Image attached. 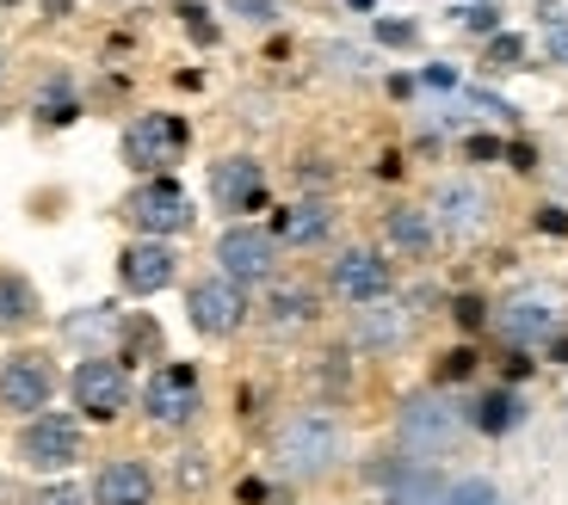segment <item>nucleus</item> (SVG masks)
Segmentation results:
<instances>
[{
    "instance_id": "f03ea898",
    "label": "nucleus",
    "mask_w": 568,
    "mask_h": 505,
    "mask_svg": "<svg viewBox=\"0 0 568 505\" xmlns=\"http://www.w3.org/2000/svg\"><path fill=\"white\" fill-rule=\"evenodd\" d=\"M469 425V408H457L445 389H420L396 408V444L408 450V463H433L445 450H457Z\"/></svg>"
},
{
    "instance_id": "423d86ee",
    "label": "nucleus",
    "mask_w": 568,
    "mask_h": 505,
    "mask_svg": "<svg viewBox=\"0 0 568 505\" xmlns=\"http://www.w3.org/2000/svg\"><path fill=\"white\" fill-rule=\"evenodd\" d=\"M81 450H87V432L69 413H31L13 437L19 468H31V475H62V468L81 463Z\"/></svg>"
},
{
    "instance_id": "412c9836",
    "label": "nucleus",
    "mask_w": 568,
    "mask_h": 505,
    "mask_svg": "<svg viewBox=\"0 0 568 505\" xmlns=\"http://www.w3.org/2000/svg\"><path fill=\"white\" fill-rule=\"evenodd\" d=\"M384 240L408 259H426V252L439 247V228H433V210H414V204H396L384 216Z\"/></svg>"
},
{
    "instance_id": "4468645a",
    "label": "nucleus",
    "mask_w": 568,
    "mask_h": 505,
    "mask_svg": "<svg viewBox=\"0 0 568 505\" xmlns=\"http://www.w3.org/2000/svg\"><path fill=\"white\" fill-rule=\"evenodd\" d=\"M327 290L341 296L346 309L384 302V296H396V266H389L384 247H346L341 259L327 266Z\"/></svg>"
},
{
    "instance_id": "cd10ccee",
    "label": "nucleus",
    "mask_w": 568,
    "mask_h": 505,
    "mask_svg": "<svg viewBox=\"0 0 568 505\" xmlns=\"http://www.w3.org/2000/svg\"><path fill=\"white\" fill-rule=\"evenodd\" d=\"M526 62V38L519 31H495V38L483 43V69L488 74H507V69H519Z\"/></svg>"
},
{
    "instance_id": "6ab92c4d",
    "label": "nucleus",
    "mask_w": 568,
    "mask_h": 505,
    "mask_svg": "<svg viewBox=\"0 0 568 505\" xmlns=\"http://www.w3.org/2000/svg\"><path fill=\"white\" fill-rule=\"evenodd\" d=\"M315 290L310 284H291V278H272L266 284V302H260V321H266V333H278V339H291V333H303V327H315Z\"/></svg>"
},
{
    "instance_id": "c9c22d12",
    "label": "nucleus",
    "mask_w": 568,
    "mask_h": 505,
    "mask_svg": "<svg viewBox=\"0 0 568 505\" xmlns=\"http://www.w3.org/2000/svg\"><path fill=\"white\" fill-rule=\"evenodd\" d=\"M445 505H507V499H500V493L488 487V481H464V487L445 493Z\"/></svg>"
},
{
    "instance_id": "7c9ffc66",
    "label": "nucleus",
    "mask_w": 568,
    "mask_h": 505,
    "mask_svg": "<svg viewBox=\"0 0 568 505\" xmlns=\"http://www.w3.org/2000/svg\"><path fill=\"white\" fill-rule=\"evenodd\" d=\"M433 377H439V389H445V382H469V377H476V346H452Z\"/></svg>"
},
{
    "instance_id": "a878e982",
    "label": "nucleus",
    "mask_w": 568,
    "mask_h": 505,
    "mask_svg": "<svg viewBox=\"0 0 568 505\" xmlns=\"http://www.w3.org/2000/svg\"><path fill=\"white\" fill-rule=\"evenodd\" d=\"M38 124H50V130H62V124H74L81 117V99H74V86H69V74H50V81L38 86Z\"/></svg>"
},
{
    "instance_id": "603ef678",
    "label": "nucleus",
    "mask_w": 568,
    "mask_h": 505,
    "mask_svg": "<svg viewBox=\"0 0 568 505\" xmlns=\"http://www.w3.org/2000/svg\"><path fill=\"white\" fill-rule=\"evenodd\" d=\"M0 7H19V0H0Z\"/></svg>"
},
{
    "instance_id": "f3484780",
    "label": "nucleus",
    "mask_w": 568,
    "mask_h": 505,
    "mask_svg": "<svg viewBox=\"0 0 568 505\" xmlns=\"http://www.w3.org/2000/svg\"><path fill=\"white\" fill-rule=\"evenodd\" d=\"M124 321H130V315L118 309V302H87V309H69V315H62L57 333H62V346H74L81 358H100V351H118Z\"/></svg>"
},
{
    "instance_id": "2eb2a0df",
    "label": "nucleus",
    "mask_w": 568,
    "mask_h": 505,
    "mask_svg": "<svg viewBox=\"0 0 568 505\" xmlns=\"http://www.w3.org/2000/svg\"><path fill=\"white\" fill-rule=\"evenodd\" d=\"M173 278H180V252H173V240L136 235L124 252H118V290L124 296H161Z\"/></svg>"
},
{
    "instance_id": "aec40b11",
    "label": "nucleus",
    "mask_w": 568,
    "mask_h": 505,
    "mask_svg": "<svg viewBox=\"0 0 568 505\" xmlns=\"http://www.w3.org/2000/svg\"><path fill=\"white\" fill-rule=\"evenodd\" d=\"M272 235H278V247H315V240L334 235V204L327 197H291L284 210H272Z\"/></svg>"
},
{
    "instance_id": "7ed1b4c3",
    "label": "nucleus",
    "mask_w": 568,
    "mask_h": 505,
    "mask_svg": "<svg viewBox=\"0 0 568 505\" xmlns=\"http://www.w3.org/2000/svg\"><path fill=\"white\" fill-rule=\"evenodd\" d=\"M185 148H192V124H185L180 112H142V117H130L124 136H118V155H124V167L136 173V179L173 173L185 161Z\"/></svg>"
},
{
    "instance_id": "de8ad7c7",
    "label": "nucleus",
    "mask_w": 568,
    "mask_h": 505,
    "mask_svg": "<svg viewBox=\"0 0 568 505\" xmlns=\"http://www.w3.org/2000/svg\"><path fill=\"white\" fill-rule=\"evenodd\" d=\"M69 7H74V0H43V13H50V19H62Z\"/></svg>"
},
{
    "instance_id": "473e14b6",
    "label": "nucleus",
    "mask_w": 568,
    "mask_h": 505,
    "mask_svg": "<svg viewBox=\"0 0 568 505\" xmlns=\"http://www.w3.org/2000/svg\"><path fill=\"white\" fill-rule=\"evenodd\" d=\"M173 13H180V25L192 31L199 43H216V19H211V7H199V0H180Z\"/></svg>"
},
{
    "instance_id": "58836bf2",
    "label": "nucleus",
    "mask_w": 568,
    "mask_h": 505,
    "mask_svg": "<svg viewBox=\"0 0 568 505\" xmlns=\"http://www.w3.org/2000/svg\"><path fill=\"white\" fill-rule=\"evenodd\" d=\"M229 13L247 19V25H272L278 19V0H229Z\"/></svg>"
},
{
    "instance_id": "0eeeda50",
    "label": "nucleus",
    "mask_w": 568,
    "mask_h": 505,
    "mask_svg": "<svg viewBox=\"0 0 568 505\" xmlns=\"http://www.w3.org/2000/svg\"><path fill=\"white\" fill-rule=\"evenodd\" d=\"M57 358L38 346H19L0 358V413H13V420H31V413H50L57 401Z\"/></svg>"
},
{
    "instance_id": "f704fd0d",
    "label": "nucleus",
    "mask_w": 568,
    "mask_h": 505,
    "mask_svg": "<svg viewBox=\"0 0 568 505\" xmlns=\"http://www.w3.org/2000/svg\"><path fill=\"white\" fill-rule=\"evenodd\" d=\"M31 505H93V493L74 487V481H50V487H43Z\"/></svg>"
},
{
    "instance_id": "3c124183",
    "label": "nucleus",
    "mask_w": 568,
    "mask_h": 505,
    "mask_svg": "<svg viewBox=\"0 0 568 505\" xmlns=\"http://www.w3.org/2000/svg\"><path fill=\"white\" fill-rule=\"evenodd\" d=\"M0 74H7V50H0Z\"/></svg>"
},
{
    "instance_id": "2f4dec72",
    "label": "nucleus",
    "mask_w": 568,
    "mask_h": 505,
    "mask_svg": "<svg viewBox=\"0 0 568 505\" xmlns=\"http://www.w3.org/2000/svg\"><path fill=\"white\" fill-rule=\"evenodd\" d=\"M464 161H469V167H495V161H507V142L469 130V136H464Z\"/></svg>"
},
{
    "instance_id": "ea45409f",
    "label": "nucleus",
    "mask_w": 568,
    "mask_h": 505,
    "mask_svg": "<svg viewBox=\"0 0 568 505\" xmlns=\"http://www.w3.org/2000/svg\"><path fill=\"white\" fill-rule=\"evenodd\" d=\"M420 86H433V93H457V86H464V74H457L452 62H433V69H420Z\"/></svg>"
},
{
    "instance_id": "a18cd8bd",
    "label": "nucleus",
    "mask_w": 568,
    "mask_h": 505,
    "mask_svg": "<svg viewBox=\"0 0 568 505\" xmlns=\"http://www.w3.org/2000/svg\"><path fill=\"white\" fill-rule=\"evenodd\" d=\"M531 377V358H526V351H507V389H513V382H526Z\"/></svg>"
},
{
    "instance_id": "72a5a7b5",
    "label": "nucleus",
    "mask_w": 568,
    "mask_h": 505,
    "mask_svg": "<svg viewBox=\"0 0 568 505\" xmlns=\"http://www.w3.org/2000/svg\"><path fill=\"white\" fill-rule=\"evenodd\" d=\"M377 43H384V50H408L414 38H420V25H414V19H377Z\"/></svg>"
},
{
    "instance_id": "8fccbe9b",
    "label": "nucleus",
    "mask_w": 568,
    "mask_h": 505,
    "mask_svg": "<svg viewBox=\"0 0 568 505\" xmlns=\"http://www.w3.org/2000/svg\"><path fill=\"white\" fill-rule=\"evenodd\" d=\"M556 192H562V197H568V173H556Z\"/></svg>"
},
{
    "instance_id": "37998d69",
    "label": "nucleus",
    "mask_w": 568,
    "mask_h": 505,
    "mask_svg": "<svg viewBox=\"0 0 568 505\" xmlns=\"http://www.w3.org/2000/svg\"><path fill=\"white\" fill-rule=\"evenodd\" d=\"M538 235H568V204H544V210H538Z\"/></svg>"
},
{
    "instance_id": "ddd939ff",
    "label": "nucleus",
    "mask_w": 568,
    "mask_h": 505,
    "mask_svg": "<svg viewBox=\"0 0 568 505\" xmlns=\"http://www.w3.org/2000/svg\"><path fill=\"white\" fill-rule=\"evenodd\" d=\"M211 204L229 216V223H247L254 210H272L266 161H254V155H223V161H211Z\"/></svg>"
},
{
    "instance_id": "39448f33",
    "label": "nucleus",
    "mask_w": 568,
    "mask_h": 505,
    "mask_svg": "<svg viewBox=\"0 0 568 505\" xmlns=\"http://www.w3.org/2000/svg\"><path fill=\"white\" fill-rule=\"evenodd\" d=\"M118 216H124V223L136 228V235H155V240H173V235H185V228L199 223L192 197H185V185L173 179V173L136 179V185H130V197L118 204Z\"/></svg>"
},
{
    "instance_id": "bb28decb",
    "label": "nucleus",
    "mask_w": 568,
    "mask_h": 505,
    "mask_svg": "<svg viewBox=\"0 0 568 505\" xmlns=\"http://www.w3.org/2000/svg\"><path fill=\"white\" fill-rule=\"evenodd\" d=\"M457 112H469V117H488V124H513L519 117V105L513 99H500V93H488V86H457Z\"/></svg>"
},
{
    "instance_id": "4c0bfd02",
    "label": "nucleus",
    "mask_w": 568,
    "mask_h": 505,
    "mask_svg": "<svg viewBox=\"0 0 568 505\" xmlns=\"http://www.w3.org/2000/svg\"><path fill=\"white\" fill-rule=\"evenodd\" d=\"M211 481V456L204 450H180V487H204Z\"/></svg>"
},
{
    "instance_id": "5701e85b",
    "label": "nucleus",
    "mask_w": 568,
    "mask_h": 505,
    "mask_svg": "<svg viewBox=\"0 0 568 505\" xmlns=\"http://www.w3.org/2000/svg\"><path fill=\"white\" fill-rule=\"evenodd\" d=\"M469 425L483 437H507L526 425V401H519V389H488L476 408H469Z\"/></svg>"
},
{
    "instance_id": "c756f323",
    "label": "nucleus",
    "mask_w": 568,
    "mask_h": 505,
    "mask_svg": "<svg viewBox=\"0 0 568 505\" xmlns=\"http://www.w3.org/2000/svg\"><path fill=\"white\" fill-rule=\"evenodd\" d=\"M315 382H322L327 394L353 389V358H346V351H322V364H315Z\"/></svg>"
},
{
    "instance_id": "a19ab883",
    "label": "nucleus",
    "mask_w": 568,
    "mask_h": 505,
    "mask_svg": "<svg viewBox=\"0 0 568 505\" xmlns=\"http://www.w3.org/2000/svg\"><path fill=\"white\" fill-rule=\"evenodd\" d=\"M327 56H334V69H346V74L371 69V50H358V43H327Z\"/></svg>"
},
{
    "instance_id": "393cba45",
    "label": "nucleus",
    "mask_w": 568,
    "mask_h": 505,
    "mask_svg": "<svg viewBox=\"0 0 568 505\" xmlns=\"http://www.w3.org/2000/svg\"><path fill=\"white\" fill-rule=\"evenodd\" d=\"M118 364H149V358H168V339H161V321L155 315H130L124 321V339H118V351H112Z\"/></svg>"
},
{
    "instance_id": "c85d7f7f",
    "label": "nucleus",
    "mask_w": 568,
    "mask_h": 505,
    "mask_svg": "<svg viewBox=\"0 0 568 505\" xmlns=\"http://www.w3.org/2000/svg\"><path fill=\"white\" fill-rule=\"evenodd\" d=\"M452 19L469 31V38H495V31H500V7H495V0H469V7H457Z\"/></svg>"
},
{
    "instance_id": "09e8293b",
    "label": "nucleus",
    "mask_w": 568,
    "mask_h": 505,
    "mask_svg": "<svg viewBox=\"0 0 568 505\" xmlns=\"http://www.w3.org/2000/svg\"><path fill=\"white\" fill-rule=\"evenodd\" d=\"M346 7H353V13H371V7H377V0H346Z\"/></svg>"
},
{
    "instance_id": "e433bc0d",
    "label": "nucleus",
    "mask_w": 568,
    "mask_h": 505,
    "mask_svg": "<svg viewBox=\"0 0 568 505\" xmlns=\"http://www.w3.org/2000/svg\"><path fill=\"white\" fill-rule=\"evenodd\" d=\"M452 321L464 327V333H476V327H488V302H483V296H457V302H452Z\"/></svg>"
},
{
    "instance_id": "49530a36",
    "label": "nucleus",
    "mask_w": 568,
    "mask_h": 505,
    "mask_svg": "<svg viewBox=\"0 0 568 505\" xmlns=\"http://www.w3.org/2000/svg\"><path fill=\"white\" fill-rule=\"evenodd\" d=\"M235 499H242V505H260V499H266V481H242V487H235Z\"/></svg>"
},
{
    "instance_id": "f8f14e48",
    "label": "nucleus",
    "mask_w": 568,
    "mask_h": 505,
    "mask_svg": "<svg viewBox=\"0 0 568 505\" xmlns=\"http://www.w3.org/2000/svg\"><path fill=\"white\" fill-rule=\"evenodd\" d=\"M247 290L242 284H229L223 271H211V278H199L192 290H185V321H192V333L199 339H235L247 327Z\"/></svg>"
},
{
    "instance_id": "6e6552de",
    "label": "nucleus",
    "mask_w": 568,
    "mask_h": 505,
    "mask_svg": "<svg viewBox=\"0 0 568 505\" xmlns=\"http://www.w3.org/2000/svg\"><path fill=\"white\" fill-rule=\"evenodd\" d=\"M433 228L445 240H483V228L495 223V197H488L483 179H469V173H452V179L433 185Z\"/></svg>"
},
{
    "instance_id": "c03bdc74",
    "label": "nucleus",
    "mask_w": 568,
    "mask_h": 505,
    "mask_svg": "<svg viewBox=\"0 0 568 505\" xmlns=\"http://www.w3.org/2000/svg\"><path fill=\"white\" fill-rule=\"evenodd\" d=\"M507 167L513 173H538V148H531V142H507Z\"/></svg>"
},
{
    "instance_id": "dca6fc26",
    "label": "nucleus",
    "mask_w": 568,
    "mask_h": 505,
    "mask_svg": "<svg viewBox=\"0 0 568 505\" xmlns=\"http://www.w3.org/2000/svg\"><path fill=\"white\" fill-rule=\"evenodd\" d=\"M408 333H414V309L402 296L365 302V309H353V321H346V346L353 351H402Z\"/></svg>"
},
{
    "instance_id": "20e7f679",
    "label": "nucleus",
    "mask_w": 568,
    "mask_h": 505,
    "mask_svg": "<svg viewBox=\"0 0 568 505\" xmlns=\"http://www.w3.org/2000/svg\"><path fill=\"white\" fill-rule=\"evenodd\" d=\"M136 408L149 425H168V432H180V425H192L204 413V377L199 364H180V358H161L149 377H142L136 389Z\"/></svg>"
},
{
    "instance_id": "9b49d317",
    "label": "nucleus",
    "mask_w": 568,
    "mask_h": 505,
    "mask_svg": "<svg viewBox=\"0 0 568 505\" xmlns=\"http://www.w3.org/2000/svg\"><path fill=\"white\" fill-rule=\"evenodd\" d=\"M488 327L507 339V351H531L562 333V309H556L550 290H513L500 309H488Z\"/></svg>"
},
{
    "instance_id": "1a4fd4ad",
    "label": "nucleus",
    "mask_w": 568,
    "mask_h": 505,
    "mask_svg": "<svg viewBox=\"0 0 568 505\" xmlns=\"http://www.w3.org/2000/svg\"><path fill=\"white\" fill-rule=\"evenodd\" d=\"M278 235H272L266 223H229L223 235H216V271H223L229 284H272V271H278Z\"/></svg>"
},
{
    "instance_id": "b1692460",
    "label": "nucleus",
    "mask_w": 568,
    "mask_h": 505,
    "mask_svg": "<svg viewBox=\"0 0 568 505\" xmlns=\"http://www.w3.org/2000/svg\"><path fill=\"white\" fill-rule=\"evenodd\" d=\"M445 475L433 463H402L396 481H389V499L384 505H445Z\"/></svg>"
},
{
    "instance_id": "a211bd4d",
    "label": "nucleus",
    "mask_w": 568,
    "mask_h": 505,
    "mask_svg": "<svg viewBox=\"0 0 568 505\" xmlns=\"http://www.w3.org/2000/svg\"><path fill=\"white\" fill-rule=\"evenodd\" d=\"M87 493H93V505H155V468L142 456H112Z\"/></svg>"
},
{
    "instance_id": "4be33fe9",
    "label": "nucleus",
    "mask_w": 568,
    "mask_h": 505,
    "mask_svg": "<svg viewBox=\"0 0 568 505\" xmlns=\"http://www.w3.org/2000/svg\"><path fill=\"white\" fill-rule=\"evenodd\" d=\"M43 321L38 284L26 271H0V333H26V327Z\"/></svg>"
},
{
    "instance_id": "79ce46f5",
    "label": "nucleus",
    "mask_w": 568,
    "mask_h": 505,
    "mask_svg": "<svg viewBox=\"0 0 568 505\" xmlns=\"http://www.w3.org/2000/svg\"><path fill=\"white\" fill-rule=\"evenodd\" d=\"M544 56H550L556 69H568V19L562 25H544Z\"/></svg>"
},
{
    "instance_id": "f257e3e1",
    "label": "nucleus",
    "mask_w": 568,
    "mask_h": 505,
    "mask_svg": "<svg viewBox=\"0 0 568 505\" xmlns=\"http://www.w3.org/2000/svg\"><path fill=\"white\" fill-rule=\"evenodd\" d=\"M341 456H346V425L327 408H303L291 420H278V432H272V468L284 481H322Z\"/></svg>"
},
{
    "instance_id": "9d476101",
    "label": "nucleus",
    "mask_w": 568,
    "mask_h": 505,
    "mask_svg": "<svg viewBox=\"0 0 568 505\" xmlns=\"http://www.w3.org/2000/svg\"><path fill=\"white\" fill-rule=\"evenodd\" d=\"M69 394H74V408H81L87 420H100V425H112L118 413L136 401V389H130V370L118 364L112 351H100V358H81V364L69 370Z\"/></svg>"
}]
</instances>
